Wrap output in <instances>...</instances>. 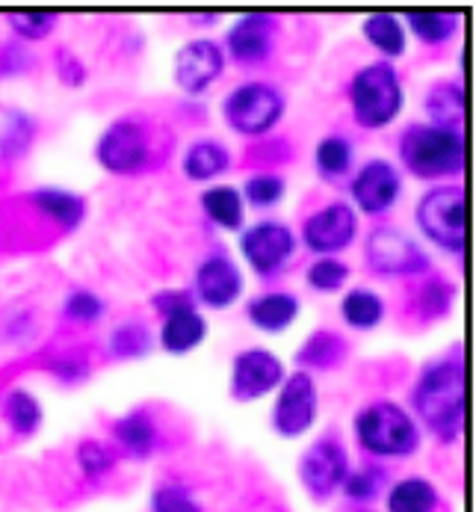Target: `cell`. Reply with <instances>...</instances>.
<instances>
[{
  "mask_svg": "<svg viewBox=\"0 0 476 512\" xmlns=\"http://www.w3.org/2000/svg\"><path fill=\"white\" fill-rule=\"evenodd\" d=\"M408 412L438 444H456L465 430V359L459 344L420 367L411 391Z\"/></svg>",
  "mask_w": 476,
  "mask_h": 512,
  "instance_id": "cell-1",
  "label": "cell"
},
{
  "mask_svg": "<svg viewBox=\"0 0 476 512\" xmlns=\"http://www.w3.org/2000/svg\"><path fill=\"white\" fill-rule=\"evenodd\" d=\"M92 154L107 175L139 178L169 160L172 134L148 113H125L101 131Z\"/></svg>",
  "mask_w": 476,
  "mask_h": 512,
  "instance_id": "cell-2",
  "label": "cell"
},
{
  "mask_svg": "<svg viewBox=\"0 0 476 512\" xmlns=\"http://www.w3.org/2000/svg\"><path fill=\"white\" fill-rule=\"evenodd\" d=\"M397 166L403 175L432 184H450L465 172V134L429 122H408L397 137Z\"/></svg>",
  "mask_w": 476,
  "mask_h": 512,
  "instance_id": "cell-3",
  "label": "cell"
},
{
  "mask_svg": "<svg viewBox=\"0 0 476 512\" xmlns=\"http://www.w3.org/2000/svg\"><path fill=\"white\" fill-rule=\"evenodd\" d=\"M352 439L373 462H403L423 447V430L408 406L376 397L352 415Z\"/></svg>",
  "mask_w": 476,
  "mask_h": 512,
  "instance_id": "cell-4",
  "label": "cell"
},
{
  "mask_svg": "<svg viewBox=\"0 0 476 512\" xmlns=\"http://www.w3.org/2000/svg\"><path fill=\"white\" fill-rule=\"evenodd\" d=\"M346 104L361 131H388L406 110V83L394 63L373 60L346 80Z\"/></svg>",
  "mask_w": 476,
  "mask_h": 512,
  "instance_id": "cell-5",
  "label": "cell"
},
{
  "mask_svg": "<svg viewBox=\"0 0 476 512\" xmlns=\"http://www.w3.org/2000/svg\"><path fill=\"white\" fill-rule=\"evenodd\" d=\"M222 122L243 140L261 143L278 131L287 116V95L272 80H243L225 92L219 104Z\"/></svg>",
  "mask_w": 476,
  "mask_h": 512,
  "instance_id": "cell-6",
  "label": "cell"
},
{
  "mask_svg": "<svg viewBox=\"0 0 476 512\" xmlns=\"http://www.w3.org/2000/svg\"><path fill=\"white\" fill-rule=\"evenodd\" d=\"M414 225L438 252L462 258L465 252V187L459 181L432 184L414 205Z\"/></svg>",
  "mask_w": 476,
  "mask_h": 512,
  "instance_id": "cell-7",
  "label": "cell"
},
{
  "mask_svg": "<svg viewBox=\"0 0 476 512\" xmlns=\"http://www.w3.org/2000/svg\"><path fill=\"white\" fill-rule=\"evenodd\" d=\"M243 264L264 282L278 279L299 252V237L284 220H258L246 225L237 237Z\"/></svg>",
  "mask_w": 476,
  "mask_h": 512,
  "instance_id": "cell-8",
  "label": "cell"
},
{
  "mask_svg": "<svg viewBox=\"0 0 476 512\" xmlns=\"http://www.w3.org/2000/svg\"><path fill=\"white\" fill-rule=\"evenodd\" d=\"M349 205L358 217H385L391 214L406 190V175L391 157H367L352 175L346 178Z\"/></svg>",
  "mask_w": 476,
  "mask_h": 512,
  "instance_id": "cell-9",
  "label": "cell"
},
{
  "mask_svg": "<svg viewBox=\"0 0 476 512\" xmlns=\"http://www.w3.org/2000/svg\"><path fill=\"white\" fill-rule=\"evenodd\" d=\"M320 418V385L314 373L293 370L275 391L270 412V427L278 439H302L317 427Z\"/></svg>",
  "mask_w": 476,
  "mask_h": 512,
  "instance_id": "cell-10",
  "label": "cell"
},
{
  "mask_svg": "<svg viewBox=\"0 0 476 512\" xmlns=\"http://www.w3.org/2000/svg\"><path fill=\"white\" fill-rule=\"evenodd\" d=\"M364 261L385 279H414L432 270L426 249L397 225H376L364 237Z\"/></svg>",
  "mask_w": 476,
  "mask_h": 512,
  "instance_id": "cell-11",
  "label": "cell"
},
{
  "mask_svg": "<svg viewBox=\"0 0 476 512\" xmlns=\"http://www.w3.org/2000/svg\"><path fill=\"white\" fill-rule=\"evenodd\" d=\"M349 468H352V459H349L346 441L340 439L338 433H326L302 450L296 474H299L305 495L317 504H326L340 495V486Z\"/></svg>",
  "mask_w": 476,
  "mask_h": 512,
  "instance_id": "cell-12",
  "label": "cell"
},
{
  "mask_svg": "<svg viewBox=\"0 0 476 512\" xmlns=\"http://www.w3.org/2000/svg\"><path fill=\"white\" fill-rule=\"evenodd\" d=\"M361 231V217L343 199H332L311 211L299 225V246H305L314 258H340L355 246Z\"/></svg>",
  "mask_w": 476,
  "mask_h": 512,
  "instance_id": "cell-13",
  "label": "cell"
},
{
  "mask_svg": "<svg viewBox=\"0 0 476 512\" xmlns=\"http://www.w3.org/2000/svg\"><path fill=\"white\" fill-rule=\"evenodd\" d=\"M278 36H281V21L272 12H243L237 21H231V27L222 36V51L228 57V63L240 66V69H258L267 66L278 48Z\"/></svg>",
  "mask_w": 476,
  "mask_h": 512,
  "instance_id": "cell-14",
  "label": "cell"
},
{
  "mask_svg": "<svg viewBox=\"0 0 476 512\" xmlns=\"http://www.w3.org/2000/svg\"><path fill=\"white\" fill-rule=\"evenodd\" d=\"M190 293L202 311H228L246 293V273L225 249H213L196 264Z\"/></svg>",
  "mask_w": 476,
  "mask_h": 512,
  "instance_id": "cell-15",
  "label": "cell"
},
{
  "mask_svg": "<svg viewBox=\"0 0 476 512\" xmlns=\"http://www.w3.org/2000/svg\"><path fill=\"white\" fill-rule=\"evenodd\" d=\"M284 376L287 367L281 356H275L267 347H246L231 359L228 394L234 403H258L278 391Z\"/></svg>",
  "mask_w": 476,
  "mask_h": 512,
  "instance_id": "cell-16",
  "label": "cell"
},
{
  "mask_svg": "<svg viewBox=\"0 0 476 512\" xmlns=\"http://www.w3.org/2000/svg\"><path fill=\"white\" fill-rule=\"evenodd\" d=\"M225 69H228V57L216 39H190L178 48L172 60V80L184 95L202 98L210 92L213 83L222 80Z\"/></svg>",
  "mask_w": 476,
  "mask_h": 512,
  "instance_id": "cell-17",
  "label": "cell"
},
{
  "mask_svg": "<svg viewBox=\"0 0 476 512\" xmlns=\"http://www.w3.org/2000/svg\"><path fill=\"white\" fill-rule=\"evenodd\" d=\"M210 335V323L204 317V311L196 305V299L184 302V305H175L169 311L160 314V329H157V347L166 353V356H175V359H184V356H193Z\"/></svg>",
  "mask_w": 476,
  "mask_h": 512,
  "instance_id": "cell-18",
  "label": "cell"
},
{
  "mask_svg": "<svg viewBox=\"0 0 476 512\" xmlns=\"http://www.w3.org/2000/svg\"><path fill=\"white\" fill-rule=\"evenodd\" d=\"M110 444L116 447L122 459H131V462H145L157 456L166 444L160 418L145 406L119 415L110 427Z\"/></svg>",
  "mask_w": 476,
  "mask_h": 512,
  "instance_id": "cell-19",
  "label": "cell"
},
{
  "mask_svg": "<svg viewBox=\"0 0 476 512\" xmlns=\"http://www.w3.org/2000/svg\"><path fill=\"white\" fill-rule=\"evenodd\" d=\"M456 299H459L456 282L447 279L444 273L429 270L423 276L408 279L406 314L411 320L423 323V326H432V323H441V320H447L453 314Z\"/></svg>",
  "mask_w": 476,
  "mask_h": 512,
  "instance_id": "cell-20",
  "label": "cell"
},
{
  "mask_svg": "<svg viewBox=\"0 0 476 512\" xmlns=\"http://www.w3.org/2000/svg\"><path fill=\"white\" fill-rule=\"evenodd\" d=\"M24 205L30 214H36L45 225H51L54 231H63V234L77 231L89 217L86 196L66 190V187H36L24 196Z\"/></svg>",
  "mask_w": 476,
  "mask_h": 512,
  "instance_id": "cell-21",
  "label": "cell"
},
{
  "mask_svg": "<svg viewBox=\"0 0 476 512\" xmlns=\"http://www.w3.org/2000/svg\"><path fill=\"white\" fill-rule=\"evenodd\" d=\"M243 314H246V320L258 332H264V335H284L287 329L296 326V320L302 314V299L293 291L272 288V291H261L255 293L252 299H246Z\"/></svg>",
  "mask_w": 476,
  "mask_h": 512,
  "instance_id": "cell-22",
  "label": "cell"
},
{
  "mask_svg": "<svg viewBox=\"0 0 476 512\" xmlns=\"http://www.w3.org/2000/svg\"><path fill=\"white\" fill-rule=\"evenodd\" d=\"M385 512H453L435 480L408 474L385 489Z\"/></svg>",
  "mask_w": 476,
  "mask_h": 512,
  "instance_id": "cell-23",
  "label": "cell"
},
{
  "mask_svg": "<svg viewBox=\"0 0 476 512\" xmlns=\"http://www.w3.org/2000/svg\"><path fill=\"white\" fill-rule=\"evenodd\" d=\"M234 166V151L216 137H199L181 154V172L193 184H216Z\"/></svg>",
  "mask_w": 476,
  "mask_h": 512,
  "instance_id": "cell-24",
  "label": "cell"
},
{
  "mask_svg": "<svg viewBox=\"0 0 476 512\" xmlns=\"http://www.w3.org/2000/svg\"><path fill=\"white\" fill-rule=\"evenodd\" d=\"M400 21L408 36H414L423 48H444L462 30L459 9H406Z\"/></svg>",
  "mask_w": 476,
  "mask_h": 512,
  "instance_id": "cell-25",
  "label": "cell"
},
{
  "mask_svg": "<svg viewBox=\"0 0 476 512\" xmlns=\"http://www.w3.org/2000/svg\"><path fill=\"white\" fill-rule=\"evenodd\" d=\"M0 421L9 430L12 439L27 441L42 430L45 406H42V400L30 388L15 385V388L3 391V397H0Z\"/></svg>",
  "mask_w": 476,
  "mask_h": 512,
  "instance_id": "cell-26",
  "label": "cell"
},
{
  "mask_svg": "<svg viewBox=\"0 0 476 512\" xmlns=\"http://www.w3.org/2000/svg\"><path fill=\"white\" fill-rule=\"evenodd\" d=\"M296 370L305 373H332L343 367V362L349 359V341L340 335L338 329H314L296 350Z\"/></svg>",
  "mask_w": 476,
  "mask_h": 512,
  "instance_id": "cell-27",
  "label": "cell"
},
{
  "mask_svg": "<svg viewBox=\"0 0 476 512\" xmlns=\"http://www.w3.org/2000/svg\"><path fill=\"white\" fill-rule=\"evenodd\" d=\"M361 36L364 42L379 54V60L385 63H394L403 60L408 54V33L400 21L397 12H370L364 21H361Z\"/></svg>",
  "mask_w": 476,
  "mask_h": 512,
  "instance_id": "cell-28",
  "label": "cell"
},
{
  "mask_svg": "<svg viewBox=\"0 0 476 512\" xmlns=\"http://www.w3.org/2000/svg\"><path fill=\"white\" fill-rule=\"evenodd\" d=\"M338 314L349 329L373 332L388 317V299L379 291L367 288V285H355V288H346V291L340 293Z\"/></svg>",
  "mask_w": 476,
  "mask_h": 512,
  "instance_id": "cell-29",
  "label": "cell"
},
{
  "mask_svg": "<svg viewBox=\"0 0 476 512\" xmlns=\"http://www.w3.org/2000/svg\"><path fill=\"white\" fill-rule=\"evenodd\" d=\"M202 214L210 225H216L219 231H231L240 234L246 228V202L240 196V187L234 184H207L199 196Z\"/></svg>",
  "mask_w": 476,
  "mask_h": 512,
  "instance_id": "cell-30",
  "label": "cell"
},
{
  "mask_svg": "<svg viewBox=\"0 0 476 512\" xmlns=\"http://www.w3.org/2000/svg\"><path fill=\"white\" fill-rule=\"evenodd\" d=\"M423 113L429 125H444V128H462L465 116V89L459 77H441L429 83L423 92Z\"/></svg>",
  "mask_w": 476,
  "mask_h": 512,
  "instance_id": "cell-31",
  "label": "cell"
},
{
  "mask_svg": "<svg viewBox=\"0 0 476 512\" xmlns=\"http://www.w3.org/2000/svg\"><path fill=\"white\" fill-rule=\"evenodd\" d=\"M122 456L104 439H80L74 447V468L86 486H104L119 471Z\"/></svg>",
  "mask_w": 476,
  "mask_h": 512,
  "instance_id": "cell-32",
  "label": "cell"
},
{
  "mask_svg": "<svg viewBox=\"0 0 476 512\" xmlns=\"http://www.w3.org/2000/svg\"><path fill=\"white\" fill-rule=\"evenodd\" d=\"M388 486H391V471L382 462L364 459L361 465L349 468V474L340 486V495L355 507H367V504H376L379 498H385Z\"/></svg>",
  "mask_w": 476,
  "mask_h": 512,
  "instance_id": "cell-33",
  "label": "cell"
},
{
  "mask_svg": "<svg viewBox=\"0 0 476 512\" xmlns=\"http://www.w3.org/2000/svg\"><path fill=\"white\" fill-rule=\"evenodd\" d=\"M355 169V143L346 134H326L314 146V172L326 184H340Z\"/></svg>",
  "mask_w": 476,
  "mask_h": 512,
  "instance_id": "cell-34",
  "label": "cell"
},
{
  "mask_svg": "<svg viewBox=\"0 0 476 512\" xmlns=\"http://www.w3.org/2000/svg\"><path fill=\"white\" fill-rule=\"evenodd\" d=\"M36 119L18 107H6L0 113V160L3 163H18L30 154L36 143Z\"/></svg>",
  "mask_w": 476,
  "mask_h": 512,
  "instance_id": "cell-35",
  "label": "cell"
},
{
  "mask_svg": "<svg viewBox=\"0 0 476 512\" xmlns=\"http://www.w3.org/2000/svg\"><path fill=\"white\" fill-rule=\"evenodd\" d=\"M154 347H157V338L142 320H125V323L113 326L110 335H107V353L116 362L145 359Z\"/></svg>",
  "mask_w": 476,
  "mask_h": 512,
  "instance_id": "cell-36",
  "label": "cell"
},
{
  "mask_svg": "<svg viewBox=\"0 0 476 512\" xmlns=\"http://www.w3.org/2000/svg\"><path fill=\"white\" fill-rule=\"evenodd\" d=\"M240 196H243L246 208L272 211L287 196V178L281 172H275V169H255V172L246 175V181L240 187Z\"/></svg>",
  "mask_w": 476,
  "mask_h": 512,
  "instance_id": "cell-37",
  "label": "cell"
},
{
  "mask_svg": "<svg viewBox=\"0 0 476 512\" xmlns=\"http://www.w3.org/2000/svg\"><path fill=\"white\" fill-rule=\"evenodd\" d=\"M12 39L24 42V45H33V42H42L48 39L57 24H60V12L54 9H12L3 15Z\"/></svg>",
  "mask_w": 476,
  "mask_h": 512,
  "instance_id": "cell-38",
  "label": "cell"
},
{
  "mask_svg": "<svg viewBox=\"0 0 476 512\" xmlns=\"http://www.w3.org/2000/svg\"><path fill=\"white\" fill-rule=\"evenodd\" d=\"M45 370L60 382V385H83L92 376V356L86 347H60L45 356Z\"/></svg>",
  "mask_w": 476,
  "mask_h": 512,
  "instance_id": "cell-39",
  "label": "cell"
},
{
  "mask_svg": "<svg viewBox=\"0 0 476 512\" xmlns=\"http://www.w3.org/2000/svg\"><path fill=\"white\" fill-rule=\"evenodd\" d=\"M148 512H207L196 489L184 480H160L151 489Z\"/></svg>",
  "mask_w": 476,
  "mask_h": 512,
  "instance_id": "cell-40",
  "label": "cell"
},
{
  "mask_svg": "<svg viewBox=\"0 0 476 512\" xmlns=\"http://www.w3.org/2000/svg\"><path fill=\"white\" fill-rule=\"evenodd\" d=\"M349 279H352V270L343 258H314L305 270L308 291L320 293V296L343 293L349 288Z\"/></svg>",
  "mask_w": 476,
  "mask_h": 512,
  "instance_id": "cell-41",
  "label": "cell"
},
{
  "mask_svg": "<svg viewBox=\"0 0 476 512\" xmlns=\"http://www.w3.org/2000/svg\"><path fill=\"white\" fill-rule=\"evenodd\" d=\"M60 314H63V320L71 323V326H95L107 314V299L101 293L89 291V288H71L63 296Z\"/></svg>",
  "mask_w": 476,
  "mask_h": 512,
  "instance_id": "cell-42",
  "label": "cell"
},
{
  "mask_svg": "<svg viewBox=\"0 0 476 512\" xmlns=\"http://www.w3.org/2000/svg\"><path fill=\"white\" fill-rule=\"evenodd\" d=\"M54 72H57V80L68 86V89H80V86H86V80H89V69H86V63L71 51V48H57L54 51Z\"/></svg>",
  "mask_w": 476,
  "mask_h": 512,
  "instance_id": "cell-43",
  "label": "cell"
},
{
  "mask_svg": "<svg viewBox=\"0 0 476 512\" xmlns=\"http://www.w3.org/2000/svg\"><path fill=\"white\" fill-rule=\"evenodd\" d=\"M33 66H36V57L30 54V45L9 39L0 48V77H18V74L33 72Z\"/></svg>",
  "mask_w": 476,
  "mask_h": 512,
  "instance_id": "cell-44",
  "label": "cell"
},
{
  "mask_svg": "<svg viewBox=\"0 0 476 512\" xmlns=\"http://www.w3.org/2000/svg\"><path fill=\"white\" fill-rule=\"evenodd\" d=\"M249 154L261 160V169H272V163H287V160H293V146H290L287 140L267 137V140H261L258 146L249 148Z\"/></svg>",
  "mask_w": 476,
  "mask_h": 512,
  "instance_id": "cell-45",
  "label": "cell"
},
{
  "mask_svg": "<svg viewBox=\"0 0 476 512\" xmlns=\"http://www.w3.org/2000/svg\"><path fill=\"white\" fill-rule=\"evenodd\" d=\"M187 21H190L193 27H213V24L222 21V15H219V12H190Z\"/></svg>",
  "mask_w": 476,
  "mask_h": 512,
  "instance_id": "cell-46",
  "label": "cell"
},
{
  "mask_svg": "<svg viewBox=\"0 0 476 512\" xmlns=\"http://www.w3.org/2000/svg\"><path fill=\"white\" fill-rule=\"evenodd\" d=\"M361 512H376V510H361Z\"/></svg>",
  "mask_w": 476,
  "mask_h": 512,
  "instance_id": "cell-47",
  "label": "cell"
}]
</instances>
